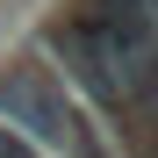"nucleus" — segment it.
<instances>
[{
	"mask_svg": "<svg viewBox=\"0 0 158 158\" xmlns=\"http://www.w3.org/2000/svg\"><path fill=\"white\" fill-rule=\"evenodd\" d=\"M0 158H43V151H29V144L15 137V129H0Z\"/></svg>",
	"mask_w": 158,
	"mask_h": 158,
	"instance_id": "obj_3",
	"label": "nucleus"
},
{
	"mask_svg": "<svg viewBox=\"0 0 158 158\" xmlns=\"http://www.w3.org/2000/svg\"><path fill=\"white\" fill-rule=\"evenodd\" d=\"M43 50L65 65V94L79 101V108H94L108 122H129L122 86H115V72H108V58H101V43H94L86 22H50V29H43Z\"/></svg>",
	"mask_w": 158,
	"mask_h": 158,
	"instance_id": "obj_2",
	"label": "nucleus"
},
{
	"mask_svg": "<svg viewBox=\"0 0 158 158\" xmlns=\"http://www.w3.org/2000/svg\"><path fill=\"white\" fill-rule=\"evenodd\" d=\"M0 129H15V137L29 151H43V158H115V144L101 137V122L79 108L43 65L0 72Z\"/></svg>",
	"mask_w": 158,
	"mask_h": 158,
	"instance_id": "obj_1",
	"label": "nucleus"
}]
</instances>
